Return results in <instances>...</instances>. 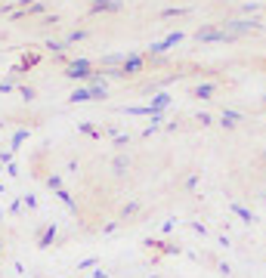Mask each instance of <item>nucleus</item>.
Wrapping results in <instances>:
<instances>
[{
	"label": "nucleus",
	"instance_id": "0eeeda50",
	"mask_svg": "<svg viewBox=\"0 0 266 278\" xmlns=\"http://www.w3.org/2000/svg\"><path fill=\"white\" fill-rule=\"evenodd\" d=\"M167 105H170V96H167V93H158L155 99H152V105H149V108H152V114H164V108H167Z\"/></svg>",
	"mask_w": 266,
	"mask_h": 278
},
{
	"label": "nucleus",
	"instance_id": "aec40b11",
	"mask_svg": "<svg viewBox=\"0 0 266 278\" xmlns=\"http://www.w3.org/2000/svg\"><path fill=\"white\" fill-rule=\"evenodd\" d=\"M84 37H87V31H81V28H78V31H71V34L65 37V44H78V41H84Z\"/></svg>",
	"mask_w": 266,
	"mask_h": 278
},
{
	"label": "nucleus",
	"instance_id": "a878e982",
	"mask_svg": "<svg viewBox=\"0 0 266 278\" xmlns=\"http://www.w3.org/2000/svg\"><path fill=\"white\" fill-rule=\"evenodd\" d=\"M183 13H186V10H173V7H170V10H164L161 16H164V19H170V16H183Z\"/></svg>",
	"mask_w": 266,
	"mask_h": 278
},
{
	"label": "nucleus",
	"instance_id": "cd10ccee",
	"mask_svg": "<svg viewBox=\"0 0 266 278\" xmlns=\"http://www.w3.org/2000/svg\"><path fill=\"white\" fill-rule=\"evenodd\" d=\"M25 207H37V201H34V195H25V201H22Z\"/></svg>",
	"mask_w": 266,
	"mask_h": 278
},
{
	"label": "nucleus",
	"instance_id": "9d476101",
	"mask_svg": "<svg viewBox=\"0 0 266 278\" xmlns=\"http://www.w3.org/2000/svg\"><path fill=\"white\" fill-rule=\"evenodd\" d=\"M239 121H242V114H239V111H232V108H226V111H223V121H220V124H223V127H235Z\"/></svg>",
	"mask_w": 266,
	"mask_h": 278
},
{
	"label": "nucleus",
	"instance_id": "39448f33",
	"mask_svg": "<svg viewBox=\"0 0 266 278\" xmlns=\"http://www.w3.org/2000/svg\"><path fill=\"white\" fill-rule=\"evenodd\" d=\"M142 62H145L142 56H127V59H124V65H121L124 77H127V74H136V71H142Z\"/></svg>",
	"mask_w": 266,
	"mask_h": 278
},
{
	"label": "nucleus",
	"instance_id": "423d86ee",
	"mask_svg": "<svg viewBox=\"0 0 266 278\" xmlns=\"http://www.w3.org/2000/svg\"><path fill=\"white\" fill-rule=\"evenodd\" d=\"M124 59H127L124 53H108V56H102L99 62H102V68H121V65H124Z\"/></svg>",
	"mask_w": 266,
	"mask_h": 278
},
{
	"label": "nucleus",
	"instance_id": "f03ea898",
	"mask_svg": "<svg viewBox=\"0 0 266 278\" xmlns=\"http://www.w3.org/2000/svg\"><path fill=\"white\" fill-rule=\"evenodd\" d=\"M68 81H90V74H93V65H90V59H71L68 65H65V71H62Z\"/></svg>",
	"mask_w": 266,
	"mask_h": 278
},
{
	"label": "nucleus",
	"instance_id": "f257e3e1",
	"mask_svg": "<svg viewBox=\"0 0 266 278\" xmlns=\"http://www.w3.org/2000/svg\"><path fill=\"white\" fill-rule=\"evenodd\" d=\"M195 41H198V44H232L235 37H232V34H226L223 28L204 25V28H198V31H195Z\"/></svg>",
	"mask_w": 266,
	"mask_h": 278
},
{
	"label": "nucleus",
	"instance_id": "4be33fe9",
	"mask_svg": "<svg viewBox=\"0 0 266 278\" xmlns=\"http://www.w3.org/2000/svg\"><path fill=\"white\" fill-rule=\"evenodd\" d=\"M44 10H47V7H44V4H41V0H37V4H34V7H28V10H25V13H28V16H41V13H44Z\"/></svg>",
	"mask_w": 266,
	"mask_h": 278
},
{
	"label": "nucleus",
	"instance_id": "b1692460",
	"mask_svg": "<svg viewBox=\"0 0 266 278\" xmlns=\"http://www.w3.org/2000/svg\"><path fill=\"white\" fill-rule=\"evenodd\" d=\"M19 93H22V96H25V99H28V102H31V99H34V96H37V93H34V87H19Z\"/></svg>",
	"mask_w": 266,
	"mask_h": 278
},
{
	"label": "nucleus",
	"instance_id": "7ed1b4c3",
	"mask_svg": "<svg viewBox=\"0 0 266 278\" xmlns=\"http://www.w3.org/2000/svg\"><path fill=\"white\" fill-rule=\"evenodd\" d=\"M263 25L257 19H232V22H223V31L232 34V37H242V34H251V31H260Z\"/></svg>",
	"mask_w": 266,
	"mask_h": 278
},
{
	"label": "nucleus",
	"instance_id": "2eb2a0df",
	"mask_svg": "<svg viewBox=\"0 0 266 278\" xmlns=\"http://www.w3.org/2000/svg\"><path fill=\"white\" fill-rule=\"evenodd\" d=\"M161 44H164L167 50H170V47H176V44H183V31H173V34H167Z\"/></svg>",
	"mask_w": 266,
	"mask_h": 278
},
{
	"label": "nucleus",
	"instance_id": "dca6fc26",
	"mask_svg": "<svg viewBox=\"0 0 266 278\" xmlns=\"http://www.w3.org/2000/svg\"><path fill=\"white\" fill-rule=\"evenodd\" d=\"M195 96H198V99H211V96H214V84H198V87H195Z\"/></svg>",
	"mask_w": 266,
	"mask_h": 278
},
{
	"label": "nucleus",
	"instance_id": "c85d7f7f",
	"mask_svg": "<svg viewBox=\"0 0 266 278\" xmlns=\"http://www.w3.org/2000/svg\"><path fill=\"white\" fill-rule=\"evenodd\" d=\"M0 170H4V167H0Z\"/></svg>",
	"mask_w": 266,
	"mask_h": 278
},
{
	"label": "nucleus",
	"instance_id": "1a4fd4ad",
	"mask_svg": "<svg viewBox=\"0 0 266 278\" xmlns=\"http://www.w3.org/2000/svg\"><path fill=\"white\" fill-rule=\"evenodd\" d=\"M53 241H56V226H47L44 235H41V241H37V248H50Z\"/></svg>",
	"mask_w": 266,
	"mask_h": 278
},
{
	"label": "nucleus",
	"instance_id": "f8f14e48",
	"mask_svg": "<svg viewBox=\"0 0 266 278\" xmlns=\"http://www.w3.org/2000/svg\"><path fill=\"white\" fill-rule=\"evenodd\" d=\"M87 90H90V99H105L108 96V87L105 84H87Z\"/></svg>",
	"mask_w": 266,
	"mask_h": 278
},
{
	"label": "nucleus",
	"instance_id": "f3484780",
	"mask_svg": "<svg viewBox=\"0 0 266 278\" xmlns=\"http://www.w3.org/2000/svg\"><path fill=\"white\" fill-rule=\"evenodd\" d=\"M25 139H28V130H16V133H13V145H10V151H16Z\"/></svg>",
	"mask_w": 266,
	"mask_h": 278
},
{
	"label": "nucleus",
	"instance_id": "4468645a",
	"mask_svg": "<svg viewBox=\"0 0 266 278\" xmlns=\"http://www.w3.org/2000/svg\"><path fill=\"white\" fill-rule=\"evenodd\" d=\"M56 195H59V201H62V204H65L68 210H78V204H74V198H71V192H65V189H62V192H56Z\"/></svg>",
	"mask_w": 266,
	"mask_h": 278
},
{
	"label": "nucleus",
	"instance_id": "6ab92c4d",
	"mask_svg": "<svg viewBox=\"0 0 266 278\" xmlns=\"http://www.w3.org/2000/svg\"><path fill=\"white\" fill-rule=\"evenodd\" d=\"M44 47H47V50H50V53H56V56H59V53H62V50H65V47H68V44H65V41H47V44H44Z\"/></svg>",
	"mask_w": 266,
	"mask_h": 278
},
{
	"label": "nucleus",
	"instance_id": "20e7f679",
	"mask_svg": "<svg viewBox=\"0 0 266 278\" xmlns=\"http://www.w3.org/2000/svg\"><path fill=\"white\" fill-rule=\"evenodd\" d=\"M121 10V0H93L90 13H118Z\"/></svg>",
	"mask_w": 266,
	"mask_h": 278
},
{
	"label": "nucleus",
	"instance_id": "9b49d317",
	"mask_svg": "<svg viewBox=\"0 0 266 278\" xmlns=\"http://www.w3.org/2000/svg\"><path fill=\"white\" fill-rule=\"evenodd\" d=\"M68 102H74V105H78V102H93V99H90V90H87V87H78V90H74V93L68 96Z\"/></svg>",
	"mask_w": 266,
	"mask_h": 278
},
{
	"label": "nucleus",
	"instance_id": "ddd939ff",
	"mask_svg": "<svg viewBox=\"0 0 266 278\" xmlns=\"http://www.w3.org/2000/svg\"><path fill=\"white\" fill-rule=\"evenodd\" d=\"M121 111H127V114H145V117H152V108H149V105H124Z\"/></svg>",
	"mask_w": 266,
	"mask_h": 278
},
{
	"label": "nucleus",
	"instance_id": "5701e85b",
	"mask_svg": "<svg viewBox=\"0 0 266 278\" xmlns=\"http://www.w3.org/2000/svg\"><path fill=\"white\" fill-rule=\"evenodd\" d=\"M10 90H16V81L10 77V81H0V93H10Z\"/></svg>",
	"mask_w": 266,
	"mask_h": 278
},
{
	"label": "nucleus",
	"instance_id": "6e6552de",
	"mask_svg": "<svg viewBox=\"0 0 266 278\" xmlns=\"http://www.w3.org/2000/svg\"><path fill=\"white\" fill-rule=\"evenodd\" d=\"M127 167H130V158H127V155H118L115 161H111V173H115V176H124Z\"/></svg>",
	"mask_w": 266,
	"mask_h": 278
},
{
	"label": "nucleus",
	"instance_id": "a211bd4d",
	"mask_svg": "<svg viewBox=\"0 0 266 278\" xmlns=\"http://www.w3.org/2000/svg\"><path fill=\"white\" fill-rule=\"evenodd\" d=\"M232 213H239L245 223H254V213H251L248 207H242V204H232Z\"/></svg>",
	"mask_w": 266,
	"mask_h": 278
},
{
	"label": "nucleus",
	"instance_id": "bb28decb",
	"mask_svg": "<svg viewBox=\"0 0 266 278\" xmlns=\"http://www.w3.org/2000/svg\"><path fill=\"white\" fill-rule=\"evenodd\" d=\"M136 210H139V204H127V207H124V220H127V217H133Z\"/></svg>",
	"mask_w": 266,
	"mask_h": 278
},
{
	"label": "nucleus",
	"instance_id": "393cba45",
	"mask_svg": "<svg viewBox=\"0 0 266 278\" xmlns=\"http://www.w3.org/2000/svg\"><path fill=\"white\" fill-rule=\"evenodd\" d=\"M90 266H96V257H87V260L78 263V269H90Z\"/></svg>",
	"mask_w": 266,
	"mask_h": 278
},
{
	"label": "nucleus",
	"instance_id": "412c9836",
	"mask_svg": "<svg viewBox=\"0 0 266 278\" xmlns=\"http://www.w3.org/2000/svg\"><path fill=\"white\" fill-rule=\"evenodd\" d=\"M47 186H50L53 192H62V176H47Z\"/></svg>",
	"mask_w": 266,
	"mask_h": 278
}]
</instances>
